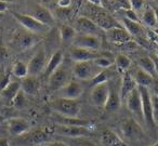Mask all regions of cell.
I'll return each instance as SVG.
<instances>
[{
    "instance_id": "14",
    "label": "cell",
    "mask_w": 158,
    "mask_h": 146,
    "mask_svg": "<svg viewBox=\"0 0 158 146\" xmlns=\"http://www.w3.org/2000/svg\"><path fill=\"white\" fill-rule=\"evenodd\" d=\"M69 56L73 61L76 62H85V61H94L98 57L103 56L102 54H100L98 51H92V50H87V49L82 48H74L70 49L69 51Z\"/></svg>"
},
{
    "instance_id": "15",
    "label": "cell",
    "mask_w": 158,
    "mask_h": 146,
    "mask_svg": "<svg viewBox=\"0 0 158 146\" xmlns=\"http://www.w3.org/2000/svg\"><path fill=\"white\" fill-rule=\"evenodd\" d=\"M60 98H68V100H77L80 98L84 92V87L77 81H69L65 87L59 90Z\"/></svg>"
},
{
    "instance_id": "9",
    "label": "cell",
    "mask_w": 158,
    "mask_h": 146,
    "mask_svg": "<svg viewBox=\"0 0 158 146\" xmlns=\"http://www.w3.org/2000/svg\"><path fill=\"white\" fill-rule=\"evenodd\" d=\"M54 132L56 134L63 135L66 137H84L90 134V128L87 127H77V126H64V124H57L54 127Z\"/></svg>"
},
{
    "instance_id": "18",
    "label": "cell",
    "mask_w": 158,
    "mask_h": 146,
    "mask_svg": "<svg viewBox=\"0 0 158 146\" xmlns=\"http://www.w3.org/2000/svg\"><path fill=\"white\" fill-rule=\"evenodd\" d=\"M123 24L125 26V29L129 33V35L131 37L139 38V39H144L145 36L147 35L144 27H143V25L140 22H134V21L123 18Z\"/></svg>"
},
{
    "instance_id": "3",
    "label": "cell",
    "mask_w": 158,
    "mask_h": 146,
    "mask_svg": "<svg viewBox=\"0 0 158 146\" xmlns=\"http://www.w3.org/2000/svg\"><path fill=\"white\" fill-rule=\"evenodd\" d=\"M72 72L68 69V67L64 64H61L54 72L49 77V88L52 91H59L63 87H65L70 80Z\"/></svg>"
},
{
    "instance_id": "32",
    "label": "cell",
    "mask_w": 158,
    "mask_h": 146,
    "mask_svg": "<svg viewBox=\"0 0 158 146\" xmlns=\"http://www.w3.org/2000/svg\"><path fill=\"white\" fill-rule=\"evenodd\" d=\"M13 75L19 79H24L28 76V70H27V65L21 61H18L13 66L12 69Z\"/></svg>"
},
{
    "instance_id": "57",
    "label": "cell",
    "mask_w": 158,
    "mask_h": 146,
    "mask_svg": "<svg viewBox=\"0 0 158 146\" xmlns=\"http://www.w3.org/2000/svg\"><path fill=\"white\" fill-rule=\"evenodd\" d=\"M151 146H158V142H156L155 144H153V145H151Z\"/></svg>"
},
{
    "instance_id": "30",
    "label": "cell",
    "mask_w": 158,
    "mask_h": 146,
    "mask_svg": "<svg viewBox=\"0 0 158 146\" xmlns=\"http://www.w3.org/2000/svg\"><path fill=\"white\" fill-rule=\"evenodd\" d=\"M115 65L118 68L119 72L123 73L128 72V69L131 66V60L128 55L123 54V53H119L117 54V56L115 57Z\"/></svg>"
},
{
    "instance_id": "47",
    "label": "cell",
    "mask_w": 158,
    "mask_h": 146,
    "mask_svg": "<svg viewBox=\"0 0 158 146\" xmlns=\"http://www.w3.org/2000/svg\"><path fill=\"white\" fill-rule=\"evenodd\" d=\"M147 36H148V38H149V40H151V42L158 44V36L157 35H155V34H154L153 31H149L148 33H147Z\"/></svg>"
},
{
    "instance_id": "29",
    "label": "cell",
    "mask_w": 158,
    "mask_h": 146,
    "mask_svg": "<svg viewBox=\"0 0 158 146\" xmlns=\"http://www.w3.org/2000/svg\"><path fill=\"white\" fill-rule=\"evenodd\" d=\"M142 23L148 28L156 27V14L153 7H147L142 14Z\"/></svg>"
},
{
    "instance_id": "54",
    "label": "cell",
    "mask_w": 158,
    "mask_h": 146,
    "mask_svg": "<svg viewBox=\"0 0 158 146\" xmlns=\"http://www.w3.org/2000/svg\"><path fill=\"white\" fill-rule=\"evenodd\" d=\"M154 48H155V55L158 57V44H154Z\"/></svg>"
},
{
    "instance_id": "31",
    "label": "cell",
    "mask_w": 158,
    "mask_h": 146,
    "mask_svg": "<svg viewBox=\"0 0 158 146\" xmlns=\"http://www.w3.org/2000/svg\"><path fill=\"white\" fill-rule=\"evenodd\" d=\"M138 65L141 69H143L144 72L148 73L151 76H155L156 72H155V66H154L153 60L151 59V56H143L140 57L138 61Z\"/></svg>"
},
{
    "instance_id": "48",
    "label": "cell",
    "mask_w": 158,
    "mask_h": 146,
    "mask_svg": "<svg viewBox=\"0 0 158 146\" xmlns=\"http://www.w3.org/2000/svg\"><path fill=\"white\" fill-rule=\"evenodd\" d=\"M8 8H9L8 3L6 2V1H3V0H0V14L5 13V12L8 10Z\"/></svg>"
},
{
    "instance_id": "28",
    "label": "cell",
    "mask_w": 158,
    "mask_h": 146,
    "mask_svg": "<svg viewBox=\"0 0 158 146\" xmlns=\"http://www.w3.org/2000/svg\"><path fill=\"white\" fill-rule=\"evenodd\" d=\"M21 91L24 94L28 95H35L38 91V83L34 77L27 76L26 78L22 79L21 82Z\"/></svg>"
},
{
    "instance_id": "7",
    "label": "cell",
    "mask_w": 158,
    "mask_h": 146,
    "mask_svg": "<svg viewBox=\"0 0 158 146\" xmlns=\"http://www.w3.org/2000/svg\"><path fill=\"white\" fill-rule=\"evenodd\" d=\"M47 65V56L44 53V49H39L37 52L35 53L31 61L27 64V70H28V76L36 77L39 74H41L44 69H46Z\"/></svg>"
},
{
    "instance_id": "51",
    "label": "cell",
    "mask_w": 158,
    "mask_h": 146,
    "mask_svg": "<svg viewBox=\"0 0 158 146\" xmlns=\"http://www.w3.org/2000/svg\"><path fill=\"white\" fill-rule=\"evenodd\" d=\"M0 146H10V142L7 137H0Z\"/></svg>"
},
{
    "instance_id": "46",
    "label": "cell",
    "mask_w": 158,
    "mask_h": 146,
    "mask_svg": "<svg viewBox=\"0 0 158 146\" xmlns=\"http://www.w3.org/2000/svg\"><path fill=\"white\" fill-rule=\"evenodd\" d=\"M70 3H72V0H59L57 1L59 8H70Z\"/></svg>"
},
{
    "instance_id": "50",
    "label": "cell",
    "mask_w": 158,
    "mask_h": 146,
    "mask_svg": "<svg viewBox=\"0 0 158 146\" xmlns=\"http://www.w3.org/2000/svg\"><path fill=\"white\" fill-rule=\"evenodd\" d=\"M47 146H68L67 144L63 143V142H60V141H54V142H51L49 143Z\"/></svg>"
},
{
    "instance_id": "26",
    "label": "cell",
    "mask_w": 158,
    "mask_h": 146,
    "mask_svg": "<svg viewBox=\"0 0 158 146\" xmlns=\"http://www.w3.org/2000/svg\"><path fill=\"white\" fill-rule=\"evenodd\" d=\"M60 36H61V41L64 46H69L74 42L75 38L77 36L76 29L68 25H63L60 29Z\"/></svg>"
},
{
    "instance_id": "44",
    "label": "cell",
    "mask_w": 158,
    "mask_h": 146,
    "mask_svg": "<svg viewBox=\"0 0 158 146\" xmlns=\"http://www.w3.org/2000/svg\"><path fill=\"white\" fill-rule=\"evenodd\" d=\"M123 49H125V50H128V51H134L136 50V49L140 48V44H136L135 41H133V40H130V41L126 42V44H123V46H120Z\"/></svg>"
},
{
    "instance_id": "12",
    "label": "cell",
    "mask_w": 158,
    "mask_h": 146,
    "mask_svg": "<svg viewBox=\"0 0 158 146\" xmlns=\"http://www.w3.org/2000/svg\"><path fill=\"white\" fill-rule=\"evenodd\" d=\"M127 108L130 111L136 115L139 118L143 119V113H142V98H141V94L139 91L138 87L135 89H133L129 93V95L127 96L125 101Z\"/></svg>"
},
{
    "instance_id": "43",
    "label": "cell",
    "mask_w": 158,
    "mask_h": 146,
    "mask_svg": "<svg viewBox=\"0 0 158 146\" xmlns=\"http://www.w3.org/2000/svg\"><path fill=\"white\" fill-rule=\"evenodd\" d=\"M9 59V51L3 44H0V64L5 63Z\"/></svg>"
},
{
    "instance_id": "21",
    "label": "cell",
    "mask_w": 158,
    "mask_h": 146,
    "mask_svg": "<svg viewBox=\"0 0 158 146\" xmlns=\"http://www.w3.org/2000/svg\"><path fill=\"white\" fill-rule=\"evenodd\" d=\"M31 16H33L34 19H36L38 22L42 23V24L47 25V26H49V27L54 23V16H53V14L51 13L50 10L42 7V6L36 7V9L34 10L33 13H31Z\"/></svg>"
},
{
    "instance_id": "4",
    "label": "cell",
    "mask_w": 158,
    "mask_h": 146,
    "mask_svg": "<svg viewBox=\"0 0 158 146\" xmlns=\"http://www.w3.org/2000/svg\"><path fill=\"white\" fill-rule=\"evenodd\" d=\"M12 15L14 16V19H15L26 31H31V33H33V34H36V35L44 34V33H46V31H48V29H49V26L38 22L36 19H34L33 16L28 15V14L12 12Z\"/></svg>"
},
{
    "instance_id": "16",
    "label": "cell",
    "mask_w": 158,
    "mask_h": 146,
    "mask_svg": "<svg viewBox=\"0 0 158 146\" xmlns=\"http://www.w3.org/2000/svg\"><path fill=\"white\" fill-rule=\"evenodd\" d=\"M29 122L24 118H11L8 120V131L11 135H22L29 130Z\"/></svg>"
},
{
    "instance_id": "37",
    "label": "cell",
    "mask_w": 158,
    "mask_h": 146,
    "mask_svg": "<svg viewBox=\"0 0 158 146\" xmlns=\"http://www.w3.org/2000/svg\"><path fill=\"white\" fill-rule=\"evenodd\" d=\"M152 101V111H153V120L155 124H158V98L156 94H151Z\"/></svg>"
},
{
    "instance_id": "53",
    "label": "cell",
    "mask_w": 158,
    "mask_h": 146,
    "mask_svg": "<svg viewBox=\"0 0 158 146\" xmlns=\"http://www.w3.org/2000/svg\"><path fill=\"white\" fill-rule=\"evenodd\" d=\"M154 10H155V14H156V27L158 28V8H154Z\"/></svg>"
},
{
    "instance_id": "13",
    "label": "cell",
    "mask_w": 158,
    "mask_h": 146,
    "mask_svg": "<svg viewBox=\"0 0 158 146\" xmlns=\"http://www.w3.org/2000/svg\"><path fill=\"white\" fill-rule=\"evenodd\" d=\"M106 38L110 44H116L118 47L132 40V37L123 27H114V28L107 31H106Z\"/></svg>"
},
{
    "instance_id": "41",
    "label": "cell",
    "mask_w": 158,
    "mask_h": 146,
    "mask_svg": "<svg viewBox=\"0 0 158 146\" xmlns=\"http://www.w3.org/2000/svg\"><path fill=\"white\" fill-rule=\"evenodd\" d=\"M114 5L119 10H129L131 9L129 0H114Z\"/></svg>"
},
{
    "instance_id": "38",
    "label": "cell",
    "mask_w": 158,
    "mask_h": 146,
    "mask_svg": "<svg viewBox=\"0 0 158 146\" xmlns=\"http://www.w3.org/2000/svg\"><path fill=\"white\" fill-rule=\"evenodd\" d=\"M12 103H13L14 106L16 107H23L25 105V103H26V100H25V96H24V93H23L22 91H20L18 94H16V96L13 98V101H12Z\"/></svg>"
},
{
    "instance_id": "23",
    "label": "cell",
    "mask_w": 158,
    "mask_h": 146,
    "mask_svg": "<svg viewBox=\"0 0 158 146\" xmlns=\"http://www.w3.org/2000/svg\"><path fill=\"white\" fill-rule=\"evenodd\" d=\"M21 91V82L18 81H10V83L3 90H1V96L6 100L7 103H12L13 98L16 96V94Z\"/></svg>"
},
{
    "instance_id": "36",
    "label": "cell",
    "mask_w": 158,
    "mask_h": 146,
    "mask_svg": "<svg viewBox=\"0 0 158 146\" xmlns=\"http://www.w3.org/2000/svg\"><path fill=\"white\" fill-rule=\"evenodd\" d=\"M94 63L99 68H101V69H105V68H108V67L112 66L113 62L110 57H106L103 55V56H100V57H98L97 60H94Z\"/></svg>"
},
{
    "instance_id": "22",
    "label": "cell",
    "mask_w": 158,
    "mask_h": 146,
    "mask_svg": "<svg viewBox=\"0 0 158 146\" xmlns=\"http://www.w3.org/2000/svg\"><path fill=\"white\" fill-rule=\"evenodd\" d=\"M63 59H64V55L61 50H57L53 53L52 56L50 57V60L47 62L46 69H44V75H46V77L49 78V77L51 76V74H52L61 64H63Z\"/></svg>"
},
{
    "instance_id": "40",
    "label": "cell",
    "mask_w": 158,
    "mask_h": 146,
    "mask_svg": "<svg viewBox=\"0 0 158 146\" xmlns=\"http://www.w3.org/2000/svg\"><path fill=\"white\" fill-rule=\"evenodd\" d=\"M73 142H74L77 146H97L92 141L84 139V137H76V139H73Z\"/></svg>"
},
{
    "instance_id": "56",
    "label": "cell",
    "mask_w": 158,
    "mask_h": 146,
    "mask_svg": "<svg viewBox=\"0 0 158 146\" xmlns=\"http://www.w3.org/2000/svg\"><path fill=\"white\" fill-rule=\"evenodd\" d=\"M155 94H156V96L158 98V88H156V89H155Z\"/></svg>"
},
{
    "instance_id": "55",
    "label": "cell",
    "mask_w": 158,
    "mask_h": 146,
    "mask_svg": "<svg viewBox=\"0 0 158 146\" xmlns=\"http://www.w3.org/2000/svg\"><path fill=\"white\" fill-rule=\"evenodd\" d=\"M152 31H153V33L155 34V35H157V36H158V28H157V27H156V28H153V29H152Z\"/></svg>"
},
{
    "instance_id": "19",
    "label": "cell",
    "mask_w": 158,
    "mask_h": 146,
    "mask_svg": "<svg viewBox=\"0 0 158 146\" xmlns=\"http://www.w3.org/2000/svg\"><path fill=\"white\" fill-rule=\"evenodd\" d=\"M101 144L102 146H128V144L116 132L110 129L103 131L101 136Z\"/></svg>"
},
{
    "instance_id": "24",
    "label": "cell",
    "mask_w": 158,
    "mask_h": 146,
    "mask_svg": "<svg viewBox=\"0 0 158 146\" xmlns=\"http://www.w3.org/2000/svg\"><path fill=\"white\" fill-rule=\"evenodd\" d=\"M134 81H135L138 87H145L148 88L149 86H152L154 83V77L151 76L148 73L144 72L143 69L139 68L134 72V74L132 75Z\"/></svg>"
},
{
    "instance_id": "42",
    "label": "cell",
    "mask_w": 158,
    "mask_h": 146,
    "mask_svg": "<svg viewBox=\"0 0 158 146\" xmlns=\"http://www.w3.org/2000/svg\"><path fill=\"white\" fill-rule=\"evenodd\" d=\"M131 9L134 11H141L145 6V0H129Z\"/></svg>"
},
{
    "instance_id": "52",
    "label": "cell",
    "mask_w": 158,
    "mask_h": 146,
    "mask_svg": "<svg viewBox=\"0 0 158 146\" xmlns=\"http://www.w3.org/2000/svg\"><path fill=\"white\" fill-rule=\"evenodd\" d=\"M89 3L91 5H94V6H98V7H101L102 6V2H103V0H87Z\"/></svg>"
},
{
    "instance_id": "27",
    "label": "cell",
    "mask_w": 158,
    "mask_h": 146,
    "mask_svg": "<svg viewBox=\"0 0 158 146\" xmlns=\"http://www.w3.org/2000/svg\"><path fill=\"white\" fill-rule=\"evenodd\" d=\"M56 122H59V124H64V126H77V127H87L90 128L92 126L89 120H84L79 119V118H70V117H63V116L59 115L56 117Z\"/></svg>"
},
{
    "instance_id": "10",
    "label": "cell",
    "mask_w": 158,
    "mask_h": 146,
    "mask_svg": "<svg viewBox=\"0 0 158 146\" xmlns=\"http://www.w3.org/2000/svg\"><path fill=\"white\" fill-rule=\"evenodd\" d=\"M139 91L142 98V113L143 119L145 120L147 126L154 127L155 122L153 120V111H152V101H151V93L148 91V88L145 87H138Z\"/></svg>"
},
{
    "instance_id": "49",
    "label": "cell",
    "mask_w": 158,
    "mask_h": 146,
    "mask_svg": "<svg viewBox=\"0 0 158 146\" xmlns=\"http://www.w3.org/2000/svg\"><path fill=\"white\" fill-rule=\"evenodd\" d=\"M151 59L153 60L154 66H155V72H156V74L158 75V57L154 54V55H151Z\"/></svg>"
},
{
    "instance_id": "25",
    "label": "cell",
    "mask_w": 158,
    "mask_h": 146,
    "mask_svg": "<svg viewBox=\"0 0 158 146\" xmlns=\"http://www.w3.org/2000/svg\"><path fill=\"white\" fill-rule=\"evenodd\" d=\"M120 104L121 100L119 93L115 89H110V94H108V98L105 103L104 109L106 111H116L120 107Z\"/></svg>"
},
{
    "instance_id": "1",
    "label": "cell",
    "mask_w": 158,
    "mask_h": 146,
    "mask_svg": "<svg viewBox=\"0 0 158 146\" xmlns=\"http://www.w3.org/2000/svg\"><path fill=\"white\" fill-rule=\"evenodd\" d=\"M51 108L59 115L63 117L75 118L80 111L81 104L77 100H68V98H57L53 100L50 104Z\"/></svg>"
},
{
    "instance_id": "5",
    "label": "cell",
    "mask_w": 158,
    "mask_h": 146,
    "mask_svg": "<svg viewBox=\"0 0 158 146\" xmlns=\"http://www.w3.org/2000/svg\"><path fill=\"white\" fill-rule=\"evenodd\" d=\"M40 39L41 37L39 35H36L25 29V31H19L18 33L14 34L12 42L16 50L24 51L34 47L38 41H40Z\"/></svg>"
},
{
    "instance_id": "6",
    "label": "cell",
    "mask_w": 158,
    "mask_h": 146,
    "mask_svg": "<svg viewBox=\"0 0 158 146\" xmlns=\"http://www.w3.org/2000/svg\"><path fill=\"white\" fill-rule=\"evenodd\" d=\"M120 130L123 137L130 141H139L144 137V131L136 120L129 118L125 119L120 123Z\"/></svg>"
},
{
    "instance_id": "39",
    "label": "cell",
    "mask_w": 158,
    "mask_h": 146,
    "mask_svg": "<svg viewBox=\"0 0 158 146\" xmlns=\"http://www.w3.org/2000/svg\"><path fill=\"white\" fill-rule=\"evenodd\" d=\"M123 11V18L128 19V20H131V21H134V22H140L139 21V16L136 14V12L132 9H129V10H120Z\"/></svg>"
},
{
    "instance_id": "58",
    "label": "cell",
    "mask_w": 158,
    "mask_h": 146,
    "mask_svg": "<svg viewBox=\"0 0 158 146\" xmlns=\"http://www.w3.org/2000/svg\"><path fill=\"white\" fill-rule=\"evenodd\" d=\"M1 15H2V14H0V16H1Z\"/></svg>"
},
{
    "instance_id": "45",
    "label": "cell",
    "mask_w": 158,
    "mask_h": 146,
    "mask_svg": "<svg viewBox=\"0 0 158 146\" xmlns=\"http://www.w3.org/2000/svg\"><path fill=\"white\" fill-rule=\"evenodd\" d=\"M9 83H10V76L7 75V76H5L1 80H0V91L5 89Z\"/></svg>"
},
{
    "instance_id": "2",
    "label": "cell",
    "mask_w": 158,
    "mask_h": 146,
    "mask_svg": "<svg viewBox=\"0 0 158 146\" xmlns=\"http://www.w3.org/2000/svg\"><path fill=\"white\" fill-rule=\"evenodd\" d=\"M101 68L95 65L94 61L76 62L72 68V74L75 78L80 80H89L93 79L100 72Z\"/></svg>"
},
{
    "instance_id": "20",
    "label": "cell",
    "mask_w": 158,
    "mask_h": 146,
    "mask_svg": "<svg viewBox=\"0 0 158 146\" xmlns=\"http://www.w3.org/2000/svg\"><path fill=\"white\" fill-rule=\"evenodd\" d=\"M138 87L134 81L133 77L130 73L126 72L123 75V79H121V86H120V91H119V95H120L121 102H125L127 96L133 89Z\"/></svg>"
},
{
    "instance_id": "17",
    "label": "cell",
    "mask_w": 158,
    "mask_h": 146,
    "mask_svg": "<svg viewBox=\"0 0 158 146\" xmlns=\"http://www.w3.org/2000/svg\"><path fill=\"white\" fill-rule=\"evenodd\" d=\"M77 27H78L79 31L81 34H86V35H95L98 36L102 31V29L93 22L91 19L87 18V16H81L77 20Z\"/></svg>"
},
{
    "instance_id": "11",
    "label": "cell",
    "mask_w": 158,
    "mask_h": 146,
    "mask_svg": "<svg viewBox=\"0 0 158 146\" xmlns=\"http://www.w3.org/2000/svg\"><path fill=\"white\" fill-rule=\"evenodd\" d=\"M108 94H110V86L107 82L100 83V85L93 87L91 91V100L95 106L100 108H104L105 103L107 101Z\"/></svg>"
},
{
    "instance_id": "34",
    "label": "cell",
    "mask_w": 158,
    "mask_h": 146,
    "mask_svg": "<svg viewBox=\"0 0 158 146\" xmlns=\"http://www.w3.org/2000/svg\"><path fill=\"white\" fill-rule=\"evenodd\" d=\"M29 140H31V144H35V145H40V144L46 143L47 140H48V135H47V133L44 132V131L38 130V131H35V132L31 135Z\"/></svg>"
},
{
    "instance_id": "33",
    "label": "cell",
    "mask_w": 158,
    "mask_h": 146,
    "mask_svg": "<svg viewBox=\"0 0 158 146\" xmlns=\"http://www.w3.org/2000/svg\"><path fill=\"white\" fill-rule=\"evenodd\" d=\"M110 78V72H107L106 69L101 70L97 76L94 77L93 79L90 80V86L91 87H95V86L100 85V83H104V82H107Z\"/></svg>"
},
{
    "instance_id": "8",
    "label": "cell",
    "mask_w": 158,
    "mask_h": 146,
    "mask_svg": "<svg viewBox=\"0 0 158 146\" xmlns=\"http://www.w3.org/2000/svg\"><path fill=\"white\" fill-rule=\"evenodd\" d=\"M74 47L76 48H82L87 50L99 51L101 49V39L99 36L95 35H86V34H79L76 36L74 42Z\"/></svg>"
},
{
    "instance_id": "35",
    "label": "cell",
    "mask_w": 158,
    "mask_h": 146,
    "mask_svg": "<svg viewBox=\"0 0 158 146\" xmlns=\"http://www.w3.org/2000/svg\"><path fill=\"white\" fill-rule=\"evenodd\" d=\"M72 13H73L72 8H57L52 14L54 18H57L60 20H67V19L70 18Z\"/></svg>"
}]
</instances>
